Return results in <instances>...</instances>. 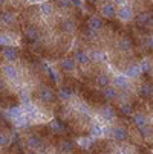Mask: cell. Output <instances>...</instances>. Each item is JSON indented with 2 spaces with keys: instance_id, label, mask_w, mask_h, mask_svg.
<instances>
[{
  "instance_id": "6da1fadb",
  "label": "cell",
  "mask_w": 153,
  "mask_h": 154,
  "mask_svg": "<svg viewBox=\"0 0 153 154\" xmlns=\"http://www.w3.org/2000/svg\"><path fill=\"white\" fill-rule=\"evenodd\" d=\"M116 17H118L121 21H130V20H133L135 14H133L132 6H129V5L120 6V9H116Z\"/></svg>"
},
{
  "instance_id": "7a4b0ae2",
  "label": "cell",
  "mask_w": 153,
  "mask_h": 154,
  "mask_svg": "<svg viewBox=\"0 0 153 154\" xmlns=\"http://www.w3.org/2000/svg\"><path fill=\"white\" fill-rule=\"evenodd\" d=\"M2 70H3V75H5V78H6L8 81L17 82V81L20 79V73H18V70L14 67V66L5 64V66H2Z\"/></svg>"
},
{
  "instance_id": "3957f363",
  "label": "cell",
  "mask_w": 153,
  "mask_h": 154,
  "mask_svg": "<svg viewBox=\"0 0 153 154\" xmlns=\"http://www.w3.org/2000/svg\"><path fill=\"white\" fill-rule=\"evenodd\" d=\"M38 99L43 104H51L55 99V93H54L52 89H49V87H43V89L38 92Z\"/></svg>"
},
{
  "instance_id": "277c9868",
  "label": "cell",
  "mask_w": 153,
  "mask_h": 154,
  "mask_svg": "<svg viewBox=\"0 0 153 154\" xmlns=\"http://www.w3.org/2000/svg\"><path fill=\"white\" fill-rule=\"evenodd\" d=\"M58 67L63 72H74L77 69V63L72 57H64L60 63H58Z\"/></svg>"
},
{
  "instance_id": "5b68a950",
  "label": "cell",
  "mask_w": 153,
  "mask_h": 154,
  "mask_svg": "<svg viewBox=\"0 0 153 154\" xmlns=\"http://www.w3.org/2000/svg\"><path fill=\"white\" fill-rule=\"evenodd\" d=\"M112 136L116 142H126L129 139V131L124 127H115L112 128Z\"/></svg>"
},
{
  "instance_id": "8992f818",
  "label": "cell",
  "mask_w": 153,
  "mask_h": 154,
  "mask_svg": "<svg viewBox=\"0 0 153 154\" xmlns=\"http://www.w3.org/2000/svg\"><path fill=\"white\" fill-rule=\"evenodd\" d=\"M100 116L104 119V121H107V122H110V121H113L115 119V110H113V107L112 105H103L101 108H100Z\"/></svg>"
},
{
  "instance_id": "52a82bcc",
  "label": "cell",
  "mask_w": 153,
  "mask_h": 154,
  "mask_svg": "<svg viewBox=\"0 0 153 154\" xmlns=\"http://www.w3.org/2000/svg\"><path fill=\"white\" fill-rule=\"evenodd\" d=\"M101 15L106 17V18H113V17H116V8H115V5L110 3V2L103 3V6H101Z\"/></svg>"
},
{
  "instance_id": "ba28073f",
  "label": "cell",
  "mask_w": 153,
  "mask_h": 154,
  "mask_svg": "<svg viewBox=\"0 0 153 154\" xmlns=\"http://www.w3.org/2000/svg\"><path fill=\"white\" fill-rule=\"evenodd\" d=\"M113 87H116V89H129L130 87V82H129V78L126 75H116L113 76Z\"/></svg>"
},
{
  "instance_id": "9c48e42d",
  "label": "cell",
  "mask_w": 153,
  "mask_h": 154,
  "mask_svg": "<svg viewBox=\"0 0 153 154\" xmlns=\"http://www.w3.org/2000/svg\"><path fill=\"white\" fill-rule=\"evenodd\" d=\"M103 96L106 101H113V99H118L120 93L116 90V87H112V85H107L103 89Z\"/></svg>"
},
{
  "instance_id": "30bf717a",
  "label": "cell",
  "mask_w": 153,
  "mask_h": 154,
  "mask_svg": "<svg viewBox=\"0 0 153 154\" xmlns=\"http://www.w3.org/2000/svg\"><path fill=\"white\" fill-rule=\"evenodd\" d=\"M118 49H120L121 52H126V54L132 52V51H133V43H132V40L127 38V37H123V38L118 41Z\"/></svg>"
},
{
  "instance_id": "8fae6325",
  "label": "cell",
  "mask_w": 153,
  "mask_h": 154,
  "mask_svg": "<svg viewBox=\"0 0 153 154\" xmlns=\"http://www.w3.org/2000/svg\"><path fill=\"white\" fill-rule=\"evenodd\" d=\"M87 28L89 29H92L94 32H98V31H101L103 29V20L100 18V17H91L89 20H87Z\"/></svg>"
},
{
  "instance_id": "7c38bea8",
  "label": "cell",
  "mask_w": 153,
  "mask_h": 154,
  "mask_svg": "<svg viewBox=\"0 0 153 154\" xmlns=\"http://www.w3.org/2000/svg\"><path fill=\"white\" fill-rule=\"evenodd\" d=\"M77 29V25H75V21L72 18H64L61 21V31L63 32H66V34H74Z\"/></svg>"
},
{
  "instance_id": "4fadbf2b",
  "label": "cell",
  "mask_w": 153,
  "mask_h": 154,
  "mask_svg": "<svg viewBox=\"0 0 153 154\" xmlns=\"http://www.w3.org/2000/svg\"><path fill=\"white\" fill-rule=\"evenodd\" d=\"M74 60H75V63L77 64H80V66H86V64H89V54L87 52H84V51H77L75 54H74V57H72Z\"/></svg>"
},
{
  "instance_id": "5bb4252c",
  "label": "cell",
  "mask_w": 153,
  "mask_h": 154,
  "mask_svg": "<svg viewBox=\"0 0 153 154\" xmlns=\"http://www.w3.org/2000/svg\"><path fill=\"white\" fill-rule=\"evenodd\" d=\"M0 21H2V25H5V26H14L17 18H15V14L8 11V12H3L0 15Z\"/></svg>"
},
{
  "instance_id": "9a60e30c",
  "label": "cell",
  "mask_w": 153,
  "mask_h": 154,
  "mask_svg": "<svg viewBox=\"0 0 153 154\" xmlns=\"http://www.w3.org/2000/svg\"><path fill=\"white\" fill-rule=\"evenodd\" d=\"M6 115H8V118L9 119H18V118H21V116H25V112H23V108L21 107H18V105H12L8 112H6Z\"/></svg>"
},
{
  "instance_id": "2e32d148",
  "label": "cell",
  "mask_w": 153,
  "mask_h": 154,
  "mask_svg": "<svg viewBox=\"0 0 153 154\" xmlns=\"http://www.w3.org/2000/svg\"><path fill=\"white\" fill-rule=\"evenodd\" d=\"M133 18L136 21V25H139V26H145V25H150L151 23V17H150L148 12H139Z\"/></svg>"
},
{
  "instance_id": "e0dca14e",
  "label": "cell",
  "mask_w": 153,
  "mask_h": 154,
  "mask_svg": "<svg viewBox=\"0 0 153 154\" xmlns=\"http://www.w3.org/2000/svg\"><path fill=\"white\" fill-rule=\"evenodd\" d=\"M3 57L5 60L8 61H15L18 58V51L15 48H11V46H5L3 48Z\"/></svg>"
},
{
  "instance_id": "ac0fdd59",
  "label": "cell",
  "mask_w": 153,
  "mask_h": 154,
  "mask_svg": "<svg viewBox=\"0 0 153 154\" xmlns=\"http://www.w3.org/2000/svg\"><path fill=\"white\" fill-rule=\"evenodd\" d=\"M41 143H43V139L40 136H37V134H32V136H29L26 139V145L29 148H32V149H38L41 146Z\"/></svg>"
},
{
  "instance_id": "d6986e66",
  "label": "cell",
  "mask_w": 153,
  "mask_h": 154,
  "mask_svg": "<svg viewBox=\"0 0 153 154\" xmlns=\"http://www.w3.org/2000/svg\"><path fill=\"white\" fill-rule=\"evenodd\" d=\"M74 142L72 140H69V139H63L61 142H60V151L61 152H64V154H71L72 151H74Z\"/></svg>"
},
{
  "instance_id": "ffe728a7",
  "label": "cell",
  "mask_w": 153,
  "mask_h": 154,
  "mask_svg": "<svg viewBox=\"0 0 153 154\" xmlns=\"http://www.w3.org/2000/svg\"><path fill=\"white\" fill-rule=\"evenodd\" d=\"M25 34H26V38H28V41H37L38 40V37H40V34H38V29L35 28V26H28L26 29H25Z\"/></svg>"
},
{
  "instance_id": "44dd1931",
  "label": "cell",
  "mask_w": 153,
  "mask_h": 154,
  "mask_svg": "<svg viewBox=\"0 0 153 154\" xmlns=\"http://www.w3.org/2000/svg\"><path fill=\"white\" fill-rule=\"evenodd\" d=\"M142 72H141V69H139V66L138 64H135V66H130V67H127L126 69V76L130 79H135V78H138L139 75H141Z\"/></svg>"
},
{
  "instance_id": "7402d4cb",
  "label": "cell",
  "mask_w": 153,
  "mask_h": 154,
  "mask_svg": "<svg viewBox=\"0 0 153 154\" xmlns=\"http://www.w3.org/2000/svg\"><path fill=\"white\" fill-rule=\"evenodd\" d=\"M49 128L54 131V133H57V134H60V133H64V131H66V127H64V124H63V122H60L58 119H54V121L51 122Z\"/></svg>"
},
{
  "instance_id": "603a6c76",
  "label": "cell",
  "mask_w": 153,
  "mask_h": 154,
  "mask_svg": "<svg viewBox=\"0 0 153 154\" xmlns=\"http://www.w3.org/2000/svg\"><path fill=\"white\" fill-rule=\"evenodd\" d=\"M74 90L71 89V87H63V89L58 92V96L63 99V101H71L74 98Z\"/></svg>"
},
{
  "instance_id": "cb8c5ba5",
  "label": "cell",
  "mask_w": 153,
  "mask_h": 154,
  "mask_svg": "<svg viewBox=\"0 0 153 154\" xmlns=\"http://www.w3.org/2000/svg\"><path fill=\"white\" fill-rule=\"evenodd\" d=\"M132 116H133V122H135V125H136L138 128H142V127L147 125V118H145V115H142V113H133Z\"/></svg>"
},
{
  "instance_id": "d4e9b609",
  "label": "cell",
  "mask_w": 153,
  "mask_h": 154,
  "mask_svg": "<svg viewBox=\"0 0 153 154\" xmlns=\"http://www.w3.org/2000/svg\"><path fill=\"white\" fill-rule=\"evenodd\" d=\"M40 11L45 17H49L54 14V5L49 2H43V3H40Z\"/></svg>"
},
{
  "instance_id": "484cf974",
  "label": "cell",
  "mask_w": 153,
  "mask_h": 154,
  "mask_svg": "<svg viewBox=\"0 0 153 154\" xmlns=\"http://www.w3.org/2000/svg\"><path fill=\"white\" fill-rule=\"evenodd\" d=\"M120 112L121 115L124 116H132L135 112H133V105L130 102H121V107H120Z\"/></svg>"
},
{
  "instance_id": "4316f807",
  "label": "cell",
  "mask_w": 153,
  "mask_h": 154,
  "mask_svg": "<svg viewBox=\"0 0 153 154\" xmlns=\"http://www.w3.org/2000/svg\"><path fill=\"white\" fill-rule=\"evenodd\" d=\"M95 81H97V85L101 87V89H104V87H107L109 84H110V78H109V75H106V73H100Z\"/></svg>"
},
{
  "instance_id": "83f0119b",
  "label": "cell",
  "mask_w": 153,
  "mask_h": 154,
  "mask_svg": "<svg viewBox=\"0 0 153 154\" xmlns=\"http://www.w3.org/2000/svg\"><path fill=\"white\" fill-rule=\"evenodd\" d=\"M89 60H94L97 63H104L106 61V54L103 51H92L89 54Z\"/></svg>"
},
{
  "instance_id": "f1b7e54d",
  "label": "cell",
  "mask_w": 153,
  "mask_h": 154,
  "mask_svg": "<svg viewBox=\"0 0 153 154\" xmlns=\"http://www.w3.org/2000/svg\"><path fill=\"white\" fill-rule=\"evenodd\" d=\"M91 134H92V137H98V136L104 134V127H103L101 124L95 122V124L91 127Z\"/></svg>"
},
{
  "instance_id": "f546056e",
  "label": "cell",
  "mask_w": 153,
  "mask_h": 154,
  "mask_svg": "<svg viewBox=\"0 0 153 154\" xmlns=\"http://www.w3.org/2000/svg\"><path fill=\"white\" fill-rule=\"evenodd\" d=\"M29 124H31V121L26 116H21L18 119H14V125L18 127V128H26V127H29Z\"/></svg>"
},
{
  "instance_id": "4dcf8cb0",
  "label": "cell",
  "mask_w": 153,
  "mask_h": 154,
  "mask_svg": "<svg viewBox=\"0 0 153 154\" xmlns=\"http://www.w3.org/2000/svg\"><path fill=\"white\" fill-rule=\"evenodd\" d=\"M18 98H20V101L23 104H29L31 102V95H29V92L26 89H20L18 90Z\"/></svg>"
},
{
  "instance_id": "1f68e13d",
  "label": "cell",
  "mask_w": 153,
  "mask_h": 154,
  "mask_svg": "<svg viewBox=\"0 0 153 154\" xmlns=\"http://www.w3.org/2000/svg\"><path fill=\"white\" fill-rule=\"evenodd\" d=\"M11 143V137L6 133H0V148H5Z\"/></svg>"
},
{
  "instance_id": "d6a6232c",
  "label": "cell",
  "mask_w": 153,
  "mask_h": 154,
  "mask_svg": "<svg viewBox=\"0 0 153 154\" xmlns=\"http://www.w3.org/2000/svg\"><path fill=\"white\" fill-rule=\"evenodd\" d=\"M55 5L58 8H61V9H68V8L72 6V2H71V0H57Z\"/></svg>"
},
{
  "instance_id": "836d02e7",
  "label": "cell",
  "mask_w": 153,
  "mask_h": 154,
  "mask_svg": "<svg viewBox=\"0 0 153 154\" xmlns=\"http://www.w3.org/2000/svg\"><path fill=\"white\" fill-rule=\"evenodd\" d=\"M139 69H141V72L148 73V72L151 70V63H150L148 60H144V61L141 63V66H139Z\"/></svg>"
},
{
  "instance_id": "e575fe53",
  "label": "cell",
  "mask_w": 153,
  "mask_h": 154,
  "mask_svg": "<svg viewBox=\"0 0 153 154\" xmlns=\"http://www.w3.org/2000/svg\"><path fill=\"white\" fill-rule=\"evenodd\" d=\"M11 37L9 35H6V34H0V45L2 46H9L11 45Z\"/></svg>"
},
{
  "instance_id": "d590c367",
  "label": "cell",
  "mask_w": 153,
  "mask_h": 154,
  "mask_svg": "<svg viewBox=\"0 0 153 154\" xmlns=\"http://www.w3.org/2000/svg\"><path fill=\"white\" fill-rule=\"evenodd\" d=\"M141 93L145 98H151V85H144L142 89H141Z\"/></svg>"
},
{
  "instance_id": "8d00e7d4",
  "label": "cell",
  "mask_w": 153,
  "mask_h": 154,
  "mask_svg": "<svg viewBox=\"0 0 153 154\" xmlns=\"http://www.w3.org/2000/svg\"><path fill=\"white\" fill-rule=\"evenodd\" d=\"M94 143V137H84V139H80V145L81 146H91Z\"/></svg>"
},
{
  "instance_id": "74e56055",
  "label": "cell",
  "mask_w": 153,
  "mask_h": 154,
  "mask_svg": "<svg viewBox=\"0 0 153 154\" xmlns=\"http://www.w3.org/2000/svg\"><path fill=\"white\" fill-rule=\"evenodd\" d=\"M84 35H86L87 38H94V37L97 35V32H94L92 29H89V28H87V29H84Z\"/></svg>"
},
{
  "instance_id": "f35d334b",
  "label": "cell",
  "mask_w": 153,
  "mask_h": 154,
  "mask_svg": "<svg viewBox=\"0 0 153 154\" xmlns=\"http://www.w3.org/2000/svg\"><path fill=\"white\" fill-rule=\"evenodd\" d=\"M113 3H115V5L123 6V5H126V0H113Z\"/></svg>"
},
{
  "instance_id": "ab89813d",
  "label": "cell",
  "mask_w": 153,
  "mask_h": 154,
  "mask_svg": "<svg viewBox=\"0 0 153 154\" xmlns=\"http://www.w3.org/2000/svg\"><path fill=\"white\" fill-rule=\"evenodd\" d=\"M5 2H6V0H0V8H2V6L5 5Z\"/></svg>"
},
{
  "instance_id": "60d3db41",
  "label": "cell",
  "mask_w": 153,
  "mask_h": 154,
  "mask_svg": "<svg viewBox=\"0 0 153 154\" xmlns=\"http://www.w3.org/2000/svg\"><path fill=\"white\" fill-rule=\"evenodd\" d=\"M28 2H31V3H35V2H38V0H28Z\"/></svg>"
},
{
  "instance_id": "b9f144b4",
  "label": "cell",
  "mask_w": 153,
  "mask_h": 154,
  "mask_svg": "<svg viewBox=\"0 0 153 154\" xmlns=\"http://www.w3.org/2000/svg\"><path fill=\"white\" fill-rule=\"evenodd\" d=\"M29 154H37V152H29Z\"/></svg>"
}]
</instances>
